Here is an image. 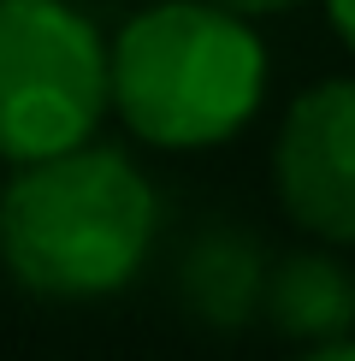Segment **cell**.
Returning a JSON list of instances; mask_svg holds the SVG:
<instances>
[{
	"instance_id": "6da1fadb",
	"label": "cell",
	"mask_w": 355,
	"mask_h": 361,
	"mask_svg": "<svg viewBox=\"0 0 355 361\" xmlns=\"http://www.w3.org/2000/svg\"><path fill=\"white\" fill-rule=\"evenodd\" d=\"M160 195L118 148H59L18 160L0 190V267L48 302H95L142 273Z\"/></svg>"
},
{
	"instance_id": "7a4b0ae2",
	"label": "cell",
	"mask_w": 355,
	"mask_h": 361,
	"mask_svg": "<svg viewBox=\"0 0 355 361\" xmlns=\"http://www.w3.org/2000/svg\"><path fill=\"white\" fill-rule=\"evenodd\" d=\"M266 48L213 0H160L107 48V107L154 148H213L255 118Z\"/></svg>"
},
{
	"instance_id": "3957f363",
	"label": "cell",
	"mask_w": 355,
	"mask_h": 361,
	"mask_svg": "<svg viewBox=\"0 0 355 361\" xmlns=\"http://www.w3.org/2000/svg\"><path fill=\"white\" fill-rule=\"evenodd\" d=\"M107 42L71 0H0V160H42L95 137Z\"/></svg>"
},
{
	"instance_id": "277c9868",
	"label": "cell",
	"mask_w": 355,
	"mask_h": 361,
	"mask_svg": "<svg viewBox=\"0 0 355 361\" xmlns=\"http://www.w3.org/2000/svg\"><path fill=\"white\" fill-rule=\"evenodd\" d=\"M285 214L325 243H355V78H325L290 101L273 142Z\"/></svg>"
},
{
	"instance_id": "5b68a950",
	"label": "cell",
	"mask_w": 355,
	"mask_h": 361,
	"mask_svg": "<svg viewBox=\"0 0 355 361\" xmlns=\"http://www.w3.org/2000/svg\"><path fill=\"white\" fill-rule=\"evenodd\" d=\"M261 314L273 320L278 338L296 343H332L355 326V279L337 255L296 249L285 261H266Z\"/></svg>"
},
{
	"instance_id": "8992f818",
	"label": "cell",
	"mask_w": 355,
	"mask_h": 361,
	"mask_svg": "<svg viewBox=\"0 0 355 361\" xmlns=\"http://www.w3.org/2000/svg\"><path fill=\"white\" fill-rule=\"evenodd\" d=\"M261 284H266V255L255 237L243 231H207L189 243L184 273H178V290H184L189 314L201 326H249L261 314Z\"/></svg>"
},
{
	"instance_id": "52a82bcc",
	"label": "cell",
	"mask_w": 355,
	"mask_h": 361,
	"mask_svg": "<svg viewBox=\"0 0 355 361\" xmlns=\"http://www.w3.org/2000/svg\"><path fill=\"white\" fill-rule=\"evenodd\" d=\"M213 6L237 12V18H266V12H290V6H302V0H213Z\"/></svg>"
},
{
	"instance_id": "ba28073f",
	"label": "cell",
	"mask_w": 355,
	"mask_h": 361,
	"mask_svg": "<svg viewBox=\"0 0 355 361\" xmlns=\"http://www.w3.org/2000/svg\"><path fill=\"white\" fill-rule=\"evenodd\" d=\"M325 12H332L337 36H344V48L355 54V0H325Z\"/></svg>"
},
{
	"instance_id": "9c48e42d",
	"label": "cell",
	"mask_w": 355,
	"mask_h": 361,
	"mask_svg": "<svg viewBox=\"0 0 355 361\" xmlns=\"http://www.w3.org/2000/svg\"><path fill=\"white\" fill-rule=\"evenodd\" d=\"M302 361H355V343H344V338H332V343H314Z\"/></svg>"
}]
</instances>
